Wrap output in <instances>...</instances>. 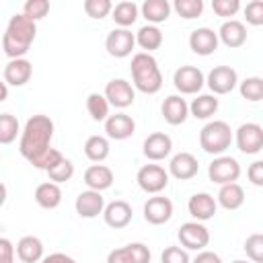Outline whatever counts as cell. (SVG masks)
I'll use <instances>...</instances> for the list:
<instances>
[{
  "label": "cell",
  "mask_w": 263,
  "mask_h": 263,
  "mask_svg": "<svg viewBox=\"0 0 263 263\" xmlns=\"http://www.w3.org/2000/svg\"><path fill=\"white\" fill-rule=\"evenodd\" d=\"M216 208H218V203H216L214 195H210V193H195L187 201V210L195 218V222H205V220L214 218Z\"/></svg>",
  "instance_id": "20"
},
{
  "label": "cell",
  "mask_w": 263,
  "mask_h": 263,
  "mask_svg": "<svg viewBox=\"0 0 263 263\" xmlns=\"http://www.w3.org/2000/svg\"><path fill=\"white\" fill-rule=\"evenodd\" d=\"M62 158H64V154L60 152V150H55V148H49L43 156H39L35 162H33V166L35 168H39V171H49V168H53L58 162H62Z\"/></svg>",
  "instance_id": "41"
},
{
  "label": "cell",
  "mask_w": 263,
  "mask_h": 263,
  "mask_svg": "<svg viewBox=\"0 0 263 263\" xmlns=\"http://www.w3.org/2000/svg\"><path fill=\"white\" fill-rule=\"evenodd\" d=\"M173 150V140L164 132H154L144 140V156L152 162L164 160Z\"/></svg>",
  "instance_id": "14"
},
{
  "label": "cell",
  "mask_w": 263,
  "mask_h": 263,
  "mask_svg": "<svg viewBox=\"0 0 263 263\" xmlns=\"http://www.w3.org/2000/svg\"><path fill=\"white\" fill-rule=\"evenodd\" d=\"M132 216H134L132 205H129L127 201H123V199H115V201L107 203L105 210H103L105 224L111 226V228H115V230L125 228V226L132 222Z\"/></svg>",
  "instance_id": "16"
},
{
  "label": "cell",
  "mask_w": 263,
  "mask_h": 263,
  "mask_svg": "<svg viewBox=\"0 0 263 263\" xmlns=\"http://www.w3.org/2000/svg\"><path fill=\"white\" fill-rule=\"evenodd\" d=\"M232 263H249V261H240V259H238V261H232Z\"/></svg>",
  "instance_id": "53"
},
{
  "label": "cell",
  "mask_w": 263,
  "mask_h": 263,
  "mask_svg": "<svg viewBox=\"0 0 263 263\" xmlns=\"http://www.w3.org/2000/svg\"><path fill=\"white\" fill-rule=\"evenodd\" d=\"M212 8L218 16H234L240 10V2L238 0H214Z\"/></svg>",
  "instance_id": "42"
},
{
  "label": "cell",
  "mask_w": 263,
  "mask_h": 263,
  "mask_svg": "<svg viewBox=\"0 0 263 263\" xmlns=\"http://www.w3.org/2000/svg\"><path fill=\"white\" fill-rule=\"evenodd\" d=\"M132 78H134V86L144 92V95H156L162 88V74L158 68V62L146 53L140 51L132 58Z\"/></svg>",
  "instance_id": "3"
},
{
  "label": "cell",
  "mask_w": 263,
  "mask_h": 263,
  "mask_svg": "<svg viewBox=\"0 0 263 263\" xmlns=\"http://www.w3.org/2000/svg\"><path fill=\"white\" fill-rule=\"evenodd\" d=\"M245 16H247V23L253 25V27L263 25V2L261 0L249 2L247 8H245Z\"/></svg>",
  "instance_id": "43"
},
{
  "label": "cell",
  "mask_w": 263,
  "mask_h": 263,
  "mask_svg": "<svg viewBox=\"0 0 263 263\" xmlns=\"http://www.w3.org/2000/svg\"><path fill=\"white\" fill-rule=\"evenodd\" d=\"M41 263H76V261L66 253H51V255L43 257Z\"/></svg>",
  "instance_id": "50"
},
{
  "label": "cell",
  "mask_w": 263,
  "mask_h": 263,
  "mask_svg": "<svg viewBox=\"0 0 263 263\" xmlns=\"http://www.w3.org/2000/svg\"><path fill=\"white\" fill-rule=\"evenodd\" d=\"M175 10L179 12V16L191 21L203 12V2L201 0H175Z\"/></svg>",
  "instance_id": "36"
},
{
  "label": "cell",
  "mask_w": 263,
  "mask_h": 263,
  "mask_svg": "<svg viewBox=\"0 0 263 263\" xmlns=\"http://www.w3.org/2000/svg\"><path fill=\"white\" fill-rule=\"evenodd\" d=\"M4 201H6V187H4V183L0 181V205H4Z\"/></svg>",
  "instance_id": "52"
},
{
  "label": "cell",
  "mask_w": 263,
  "mask_h": 263,
  "mask_svg": "<svg viewBox=\"0 0 263 263\" xmlns=\"http://www.w3.org/2000/svg\"><path fill=\"white\" fill-rule=\"evenodd\" d=\"M86 111L95 121H105L109 117V103L101 92H90L86 97Z\"/></svg>",
  "instance_id": "33"
},
{
  "label": "cell",
  "mask_w": 263,
  "mask_h": 263,
  "mask_svg": "<svg viewBox=\"0 0 263 263\" xmlns=\"http://www.w3.org/2000/svg\"><path fill=\"white\" fill-rule=\"evenodd\" d=\"M84 183L90 191H105L113 185V171L105 164H92L84 171Z\"/></svg>",
  "instance_id": "24"
},
{
  "label": "cell",
  "mask_w": 263,
  "mask_h": 263,
  "mask_svg": "<svg viewBox=\"0 0 263 263\" xmlns=\"http://www.w3.org/2000/svg\"><path fill=\"white\" fill-rule=\"evenodd\" d=\"M189 47L197 55H210L218 49V35L210 27H199L189 35Z\"/></svg>",
  "instance_id": "17"
},
{
  "label": "cell",
  "mask_w": 263,
  "mask_h": 263,
  "mask_svg": "<svg viewBox=\"0 0 263 263\" xmlns=\"http://www.w3.org/2000/svg\"><path fill=\"white\" fill-rule=\"evenodd\" d=\"M35 201L37 205H41L43 210H53L62 203V189L60 185L47 181V183H41L37 189H35Z\"/></svg>",
  "instance_id": "27"
},
{
  "label": "cell",
  "mask_w": 263,
  "mask_h": 263,
  "mask_svg": "<svg viewBox=\"0 0 263 263\" xmlns=\"http://www.w3.org/2000/svg\"><path fill=\"white\" fill-rule=\"evenodd\" d=\"M138 12H140V8H138V4L132 2V0H123V2L115 4L113 10H111L113 21H115V25H119V29L132 27V25L138 21Z\"/></svg>",
  "instance_id": "29"
},
{
  "label": "cell",
  "mask_w": 263,
  "mask_h": 263,
  "mask_svg": "<svg viewBox=\"0 0 263 263\" xmlns=\"http://www.w3.org/2000/svg\"><path fill=\"white\" fill-rule=\"evenodd\" d=\"M171 216H173V201L168 197L154 195L144 203V218H146V222H150L154 226L168 222Z\"/></svg>",
  "instance_id": "13"
},
{
  "label": "cell",
  "mask_w": 263,
  "mask_h": 263,
  "mask_svg": "<svg viewBox=\"0 0 263 263\" xmlns=\"http://www.w3.org/2000/svg\"><path fill=\"white\" fill-rule=\"evenodd\" d=\"M125 247L129 249V255H132L134 263H150V249L144 242H129Z\"/></svg>",
  "instance_id": "45"
},
{
  "label": "cell",
  "mask_w": 263,
  "mask_h": 263,
  "mask_svg": "<svg viewBox=\"0 0 263 263\" xmlns=\"http://www.w3.org/2000/svg\"><path fill=\"white\" fill-rule=\"evenodd\" d=\"M35 35H37V27H35L33 21H29L23 12L21 14H12L10 21H8V25H6L4 37H2V49H4V53L10 60L25 58V53L29 51Z\"/></svg>",
  "instance_id": "2"
},
{
  "label": "cell",
  "mask_w": 263,
  "mask_h": 263,
  "mask_svg": "<svg viewBox=\"0 0 263 263\" xmlns=\"http://www.w3.org/2000/svg\"><path fill=\"white\" fill-rule=\"evenodd\" d=\"M6 263H14V259H12V261H6Z\"/></svg>",
  "instance_id": "54"
},
{
  "label": "cell",
  "mask_w": 263,
  "mask_h": 263,
  "mask_svg": "<svg viewBox=\"0 0 263 263\" xmlns=\"http://www.w3.org/2000/svg\"><path fill=\"white\" fill-rule=\"evenodd\" d=\"M162 263H189V255L181 247H166L160 255Z\"/></svg>",
  "instance_id": "44"
},
{
  "label": "cell",
  "mask_w": 263,
  "mask_h": 263,
  "mask_svg": "<svg viewBox=\"0 0 263 263\" xmlns=\"http://www.w3.org/2000/svg\"><path fill=\"white\" fill-rule=\"evenodd\" d=\"M247 177L255 187H263V162L255 160L249 168H247Z\"/></svg>",
  "instance_id": "46"
},
{
  "label": "cell",
  "mask_w": 263,
  "mask_h": 263,
  "mask_svg": "<svg viewBox=\"0 0 263 263\" xmlns=\"http://www.w3.org/2000/svg\"><path fill=\"white\" fill-rule=\"evenodd\" d=\"M105 132L111 140H127L136 132V121L127 113H115L105 119Z\"/></svg>",
  "instance_id": "18"
},
{
  "label": "cell",
  "mask_w": 263,
  "mask_h": 263,
  "mask_svg": "<svg viewBox=\"0 0 263 263\" xmlns=\"http://www.w3.org/2000/svg\"><path fill=\"white\" fill-rule=\"evenodd\" d=\"M136 181H138V185H140L142 191L156 195V193H160L168 185V173L160 164H144L138 171Z\"/></svg>",
  "instance_id": "6"
},
{
  "label": "cell",
  "mask_w": 263,
  "mask_h": 263,
  "mask_svg": "<svg viewBox=\"0 0 263 263\" xmlns=\"http://www.w3.org/2000/svg\"><path fill=\"white\" fill-rule=\"evenodd\" d=\"M107 263H134V259L129 255V249L127 247H121V249H113L107 255Z\"/></svg>",
  "instance_id": "47"
},
{
  "label": "cell",
  "mask_w": 263,
  "mask_h": 263,
  "mask_svg": "<svg viewBox=\"0 0 263 263\" xmlns=\"http://www.w3.org/2000/svg\"><path fill=\"white\" fill-rule=\"evenodd\" d=\"M109 140L105 136H90L84 142V154L92 162H103L109 156Z\"/></svg>",
  "instance_id": "32"
},
{
  "label": "cell",
  "mask_w": 263,
  "mask_h": 263,
  "mask_svg": "<svg viewBox=\"0 0 263 263\" xmlns=\"http://www.w3.org/2000/svg\"><path fill=\"white\" fill-rule=\"evenodd\" d=\"M208 177L218 185L236 183V179L240 177V164L232 156H216L208 166Z\"/></svg>",
  "instance_id": "5"
},
{
  "label": "cell",
  "mask_w": 263,
  "mask_h": 263,
  "mask_svg": "<svg viewBox=\"0 0 263 263\" xmlns=\"http://www.w3.org/2000/svg\"><path fill=\"white\" fill-rule=\"evenodd\" d=\"M189 115V105L181 95H171L162 103V117L171 125H181Z\"/></svg>",
  "instance_id": "23"
},
{
  "label": "cell",
  "mask_w": 263,
  "mask_h": 263,
  "mask_svg": "<svg viewBox=\"0 0 263 263\" xmlns=\"http://www.w3.org/2000/svg\"><path fill=\"white\" fill-rule=\"evenodd\" d=\"M216 203H220L224 210H238L245 203V191H242V187L238 183L220 185Z\"/></svg>",
  "instance_id": "26"
},
{
  "label": "cell",
  "mask_w": 263,
  "mask_h": 263,
  "mask_svg": "<svg viewBox=\"0 0 263 263\" xmlns=\"http://www.w3.org/2000/svg\"><path fill=\"white\" fill-rule=\"evenodd\" d=\"M205 82L214 95H226L236 86L238 76H236V70L230 66H216L210 70Z\"/></svg>",
  "instance_id": "12"
},
{
  "label": "cell",
  "mask_w": 263,
  "mask_h": 263,
  "mask_svg": "<svg viewBox=\"0 0 263 263\" xmlns=\"http://www.w3.org/2000/svg\"><path fill=\"white\" fill-rule=\"evenodd\" d=\"M8 99V86L6 82H0V103H4Z\"/></svg>",
  "instance_id": "51"
},
{
  "label": "cell",
  "mask_w": 263,
  "mask_h": 263,
  "mask_svg": "<svg viewBox=\"0 0 263 263\" xmlns=\"http://www.w3.org/2000/svg\"><path fill=\"white\" fill-rule=\"evenodd\" d=\"M82 8L90 18H99L101 21L113 10V4H111V0H84Z\"/></svg>",
  "instance_id": "38"
},
{
  "label": "cell",
  "mask_w": 263,
  "mask_h": 263,
  "mask_svg": "<svg viewBox=\"0 0 263 263\" xmlns=\"http://www.w3.org/2000/svg\"><path fill=\"white\" fill-rule=\"evenodd\" d=\"M245 251L253 263H263V234H259V232L251 234L245 240Z\"/></svg>",
  "instance_id": "40"
},
{
  "label": "cell",
  "mask_w": 263,
  "mask_h": 263,
  "mask_svg": "<svg viewBox=\"0 0 263 263\" xmlns=\"http://www.w3.org/2000/svg\"><path fill=\"white\" fill-rule=\"evenodd\" d=\"M136 45V37L129 29H113L107 39H105V47H107V53L113 55V58H127L132 53Z\"/></svg>",
  "instance_id": "11"
},
{
  "label": "cell",
  "mask_w": 263,
  "mask_h": 263,
  "mask_svg": "<svg viewBox=\"0 0 263 263\" xmlns=\"http://www.w3.org/2000/svg\"><path fill=\"white\" fill-rule=\"evenodd\" d=\"M47 12H49V2L47 0H27L23 4V14L33 23L43 18Z\"/></svg>",
  "instance_id": "39"
},
{
  "label": "cell",
  "mask_w": 263,
  "mask_h": 263,
  "mask_svg": "<svg viewBox=\"0 0 263 263\" xmlns=\"http://www.w3.org/2000/svg\"><path fill=\"white\" fill-rule=\"evenodd\" d=\"M14 259V247L8 238H2L0 236V263H6V261H12Z\"/></svg>",
  "instance_id": "48"
},
{
  "label": "cell",
  "mask_w": 263,
  "mask_h": 263,
  "mask_svg": "<svg viewBox=\"0 0 263 263\" xmlns=\"http://www.w3.org/2000/svg\"><path fill=\"white\" fill-rule=\"evenodd\" d=\"M234 140L242 154H259L263 148V127L259 123H242Z\"/></svg>",
  "instance_id": "8"
},
{
  "label": "cell",
  "mask_w": 263,
  "mask_h": 263,
  "mask_svg": "<svg viewBox=\"0 0 263 263\" xmlns=\"http://www.w3.org/2000/svg\"><path fill=\"white\" fill-rule=\"evenodd\" d=\"M142 16L148 21V25H158V23H164L171 14V4L168 0H146L142 4Z\"/></svg>",
  "instance_id": "28"
},
{
  "label": "cell",
  "mask_w": 263,
  "mask_h": 263,
  "mask_svg": "<svg viewBox=\"0 0 263 263\" xmlns=\"http://www.w3.org/2000/svg\"><path fill=\"white\" fill-rule=\"evenodd\" d=\"M16 255L23 263H39L43 259V242L37 236H23L16 242Z\"/></svg>",
  "instance_id": "25"
},
{
  "label": "cell",
  "mask_w": 263,
  "mask_h": 263,
  "mask_svg": "<svg viewBox=\"0 0 263 263\" xmlns=\"http://www.w3.org/2000/svg\"><path fill=\"white\" fill-rule=\"evenodd\" d=\"M134 37H136V43L142 49H146V53H150L162 45V31L154 25H144Z\"/></svg>",
  "instance_id": "30"
},
{
  "label": "cell",
  "mask_w": 263,
  "mask_h": 263,
  "mask_svg": "<svg viewBox=\"0 0 263 263\" xmlns=\"http://www.w3.org/2000/svg\"><path fill=\"white\" fill-rule=\"evenodd\" d=\"M74 208H76V214H78L80 218H97V216L103 214V210H105V199H103V195H101L99 191L86 189V191H82V193L76 197Z\"/></svg>",
  "instance_id": "19"
},
{
  "label": "cell",
  "mask_w": 263,
  "mask_h": 263,
  "mask_svg": "<svg viewBox=\"0 0 263 263\" xmlns=\"http://www.w3.org/2000/svg\"><path fill=\"white\" fill-rule=\"evenodd\" d=\"M193 263H222L220 255H216L214 251H199L193 259Z\"/></svg>",
  "instance_id": "49"
},
{
  "label": "cell",
  "mask_w": 263,
  "mask_h": 263,
  "mask_svg": "<svg viewBox=\"0 0 263 263\" xmlns=\"http://www.w3.org/2000/svg\"><path fill=\"white\" fill-rule=\"evenodd\" d=\"M177 238L189 251H203L210 242V230L201 222H185L181 224Z\"/></svg>",
  "instance_id": "7"
},
{
  "label": "cell",
  "mask_w": 263,
  "mask_h": 263,
  "mask_svg": "<svg viewBox=\"0 0 263 263\" xmlns=\"http://www.w3.org/2000/svg\"><path fill=\"white\" fill-rule=\"evenodd\" d=\"M31 74H33V66L25 58L10 60L4 66V82L10 84V86H23V84H27L31 80Z\"/></svg>",
  "instance_id": "22"
},
{
  "label": "cell",
  "mask_w": 263,
  "mask_h": 263,
  "mask_svg": "<svg viewBox=\"0 0 263 263\" xmlns=\"http://www.w3.org/2000/svg\"><path fill=\"white\" fill-rule=\"evenodd\" d=\"M47 175H49V181L55 183V185L66 183V181H70L72 175H74V164H72L68 158H62V162H58L53 168H49Z\"/></svg>",
  "instance_id": "37"
},
{
  "label": "cell",
  "mask_w": 263,
  "mask_h": 263,
  "mask_svg": "<svg viewBox=\"0 0 263 263\" xmlns=\"http://www.w3.org/2000/svg\"><path fill=\"white\" fill-rule=\"evenodd\" d=\"M18 136V119L10 113H0V144H12Z\"/></svg>",
  "instance_id": "35"
},
{
  "label": "cell",
  "mask_w": 263,
  "mask_h": 263,
  "mask_svg": "<svg viewBox=\"0 0 263 263\" xmlns=\"http://www.w3.org/2000/svg\"><path fill=\"white\" fill-rule=\"evenodd\" d=\"M230 144H232V129L226 121L220 119L208 121L199 132V146L208 154L222 156L230 148Z\"/></svg>",
  "instance_id": "4"
},
{
  "label": "cell",
  "mask_w": 263,
  "mask_h": 263,
  "mask_svg": "<svg viewBox=\"0 0 263 263\" xmlns=\"http://www.w3.org/2000/svg\"><path fill=\"white\" fill-rule=\"evenodd\" d=\"M51 138H53V121L47 115L29 117L21 134V142H18V150L23 158H27L33 164L39 156H43L51 148L49 146Z\"/></svg>",
  "instance_id": "1"
},
{
  "label": "cell",
  "mask_w": 263,
  "mask_h": 263,
  "mask_svg": "<svg viewBox=\"0 0 263 263\" xmlns=\"http://www.w3.org/2000/svg\"><path fill=\"white\" fill-rule=\"evenodd\" d=\"M205 78H203V72L195 66H181L175 76H173V84L175 88L181 92V95H195L201 90Z\"/></svg>",
  "instance_id": "9"
},
{
  "label": "cell",
  "mask_w": 263,
  "mask_h": 263,
  "mask_svg": "<svg viewBox=\"0 0 263 263\" xmlns=\"http://www.w3.org/2000/svg\"><path fill=\"white\" fill-rule=\"evenodd\" d=\"M109 103V107H117V109H125L134 103L136 99V92H134V86L123 80V78H113L111 82H107L105 86V95H103Z\"/></svg>",
  "instance_id": "10"
},
{
  "label": "cell",
  "mask_w": 263,
  "mask_h": 263,
  "mask_svg": "<svg viewBox=\"0 0 263 263\" xmlns=\"http://www.w3.org/2000/svg\"><path fill=\"white\" fill-rule=\"evenodd\" d=\"M216 35H218V41H222L226 47L236 49V47L245 45V41H247V27L240 21L230 18V21L222 23V27Z\"/></svg>",
  "instance_id": "21"
},
{
  "label": "cell",
  "mask_w": 263,
  "mask_h": 263,
  "mask_svg": "<svg viewBox=\"0 0 263 263\" xmlns=\"http://www.w3.org/2000/svg\"><path fill=\"white\" fill-rule=\"evenodd\" d=\"M197 171H199V162L191 152H179L168 162V175H173L179 181L193 179L197 175Z\"/></svg>",
  "instance_id": "15"
},
{
  "label": "cell",
  "mask_w": 263,
  "mask_h": 263,
  "mask_svg": "<svg viewBox=\"0 0 263 263\" xmlns=\"http://www.w3.org/2000/svg\"><path fill=\"white\" fill-rule=\"evenodd\" d=\"M240 97L251 103H259L263 99V78H259V76L245 78L240 82Z\"/></svg>",
  "instance_id": "34"
},
{
  "label": "cell",
  "mask_w": 263,
  "mask_h": 263,
  "mask_svg": "<svg viewBox=\"0 0 263 263\" xmlns=\"http://www.w3.org/2000/svg\"><path fill=\"white\" fill-rule=\"evenodd\" d=\"M216 111H218V99L214 95H199L189 105V113L195 119H210Z\"/></svg>",
  "instance_id": "31"
}]
</instances>
